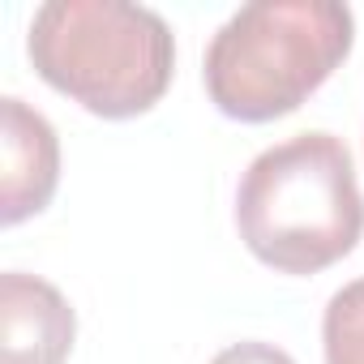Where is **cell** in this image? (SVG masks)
I'll return each instance as SVG.
<instances>
[{
	"instance_id": "cell-1",
	"label": "cell",
	"mask_w": 364,
	"mask_h": 364,
	"mask_svg": "<svg viewBox=\"0 0 364 364\" xmlns=\"http://www.w3.org/2000/svg\"><path fill=\"white\" fill-rule=\"evenodd\" d=\"M245 249L279 274H317L364 236L355 163L334 133H296L262 150L236 189Z\"/></svg>"
},
{
	"instance_id": "cell-2",
	"label": "cell",
	"mask_w": 364,
	"mask_h": 364,
	"mask_svg": "<svg viewBox=\"0 0 364 364\" xmlns=\"http://www.w3.org/2000/svg\"><path fill=\"white\" fill-rule=\"evenodd\" d=\"M26 52L52 90L103 120L150 112L176 73L171 26L124 0H48L31 18Z\"/></svg>"
},
{
	"instance_id": "cell-3",
	"label": "cell",
	"mask_w": 364,
	"mask_h": 364,
	"mask_svg": "<svg viewBox=\"0 0 364 364\" xmlns=\"http://www.w3.org/2000/svg\"><path fill=\"white\" fill-rule=\"evenodd\" d=\"M355 18L338 0H262L236 9L206 48V95L240 120L291 116L351 52Z\"/></svg>"
},
{
	"instance_id": "cell-4",
	"label": "cell",
	"mask_w": 364,
	"mask_h": 364,
	"mask_svg": "<svg viewBox=\"0 0 364 364\" xmlns=\"http://www.w3.org/2000/svg\"><path fill=\"white\" fill-rule=\"evenodd\" d=\"M60 185V141L43 112L0 99V223L18 228L39 215Z\"/></svg>"
},
{
	"instance_id": "cell-5",
	"label": "cell",
	"mask_w": 364,
	"mask_h": 364,
	"mask_svg": "<svg viewBox=\"0 0 364 364\" xmlns=\"http://www.w3.org/2000/svg\"><path fill=\"white\" fill-rule=\"evenodd\" d=\"M77 338L73 304L39 274H0V364H65Z\"/></svg>"
},
{
	"instance_id": "cell-6",
	"label": "cell",
	"mask_w": 364,
	"mask_h": 364,
	"mask_svg": "<svg viewBox=\"0 0 364 364\" xmlns=\"http://www.w3.org/2000/svg\"><path fill=\"white\" fill-rule=\"evenodd\" d=\"M326 364H364V279L338 287L321 317Z\"/></svg>"
},
{
	"instance_id": "cell-7",
	"label": "cell",
	"mask_w": 364,
	"mask_h": 364,
	"mask_svg": "<svg viewBox=\"0 0 364 364\" xmlns=\"http://www.w3.org/2000/svg\"><path fill=\"white\" fill-rule=\"evenodd\" d=\"M210 364H296L283 347H274V343H232V347H223Z\"/></svg>"
}]
</instances>
